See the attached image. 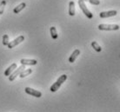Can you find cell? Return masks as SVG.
Masks as SVG:
<instances>
[{
	"instance_id": "7a4b0ae2",
	"label": "cell",
	"mask_w": 120,
	"mask_h": 112,
	"mask_svg": "<svg viewBox=\"0 0 120 112\" xmlns=\"http://www.w3.org/2000/svg\"><path fill=\"white\" fill-rule=\"evenodd\" d=\"M78 5H79V7H80V9L82 10V11L84 12V14L88 18L91 19V18H93L92 13H91V12L89 11V9L86 7V4H85L84 0H78Z\"/></svg>"
},
{
	"instance_id": "ba28073f",
	"label": "cell",
	"mask_w": 120,
	"mask_h": 112,
	"mask_svg": "<svg viewBox=\"0 0 120 112\" xmlns=\"http://www.w3.org/2000/svg\"><path fill=\"white\" fill-rule=\"evenodd\" d=\"M20 64L24 65H36L38 64V61L35 59H21Z\"/></svg>"
},
{
	"instance_id": "d6986e66",
	"label": "cell",
	"mask_w": 120,
	"mask_h": 112,
	"mask_svg": "<svg viewBox=\"0 0 120 112\" xmlns=\"http://www.w3.org/2000/svg\"><path fill=\"white\" fill-rule=\"evenodd\" d=\"M84 2H85V1H86V2H87V1H89V0H84Z\"/></svg>"
},
{
	"instance_id": "7c38bea8",
	"label": "cell",
	"mask_w": 120,
	"mask_h": 112,
	"mask_svg": "<svg viewBox=\"0 0 120 112\" xmlns=\"http://www.w3.org/2000/svg\"><path fill=\"white\" fill-rule=\"evenodd\" d=\"M31 73H32V70H31V69H24V70H23L21 72H20L19 77H20V78H24V77L27 76L28 75H30Z\"/></svg>"
},
{
	"instance_id": "ac0fdd59",
	"label": "cell",
	"mask_w": 120,
	"mask_h": 112,
	"mask_svg": "<svg viewBox=\"0 0 120 112\" xmlns=\"http://www.w3.org/2000/svg\"><path fill=\"white\" fill-rule=\"evenodd\" d=\"M88 2L90 4H94V5H98V4H100V1L99 0H89Z\"/></svg>"
},
{
	"instance_id": "4fadbf2b",
	"label": "cell",
	"mask_w": 120,
	"mask_h": 112,
	"mask_svg": "<svg viewBox=\"0 0 120 112\" xmlns=\"http://www.w3.org/2000/svg\"><path fill=\"white\" fill-rule=\"evenodd\" d=\"M25 6H26V4H25V3H21L20 4H18L15 9L13 10V12H14L15 14H18V13H19V12L21 11L22 10L25 8Z\"/></svg>"
},
{
	"instance_id": "6da1fadb",
	"label": "cell",
	"mask_w": 120,
	"mask_h": 112,
	"mask_svg": "<svg viewBox=\"0 0 120 112\" xmlns=\"http://www.w3.org/2000/svg\"><path fill=\"white\" fill-rule=\"evenodd\" d=\"M66 79H67V76H66V75H62V76H60L59 77H58V79L56 81V83H54L51 86V89H50V90H51V92H56V91L61 87V85L65 82Z\"/></svg>"
},
{
	"instance_id": "9c48e42d",
	"label": "cell",
	"mask_w": 120,
	"mask_h": 112,
	"mask_svg": "<svg viewBox=\"0 0 120 112\" xmlns=\"http://www.w3.org/2000/svg\"><path fill=\"white\" fill-rule=\"evenodd\" d=\"M79 54H80V51L79 50H75L74 51L72 52V54L71 55V57L69 58V62L70 63H74L75 62V60L77 59V58H78V56H79Z\"/></svg>"
},
{
	"instance_id": "2e32d148",
	"label": "cell",
	"mask_w": 120,
	"mask_h": 112,
	"mask_svg": "<svg viewBox=\"0 0 120 112\" xmlns=\"http://www.w3.org/2000/svg\"><path fill=\"white\" fill-rule=\"evenodd\" d=\"M6 5V1L5 0H3L1 3H0V15H2L4 11V8H5Z\"/></svg>"
},
{
	"instance_id": "e0dca14e",
	"label": "cell",
	"mask_w": 120,
	"mask_h": 112,
	"mask_svg": "<svg viewBox=\"0 0 120 112\" xmlns=\"http://www.w3.org/2000/svg\"><path fill=\"white\" fill-rule=\"evenodd\" d=\"M9 43V36L8 35H4L3 36V44L4 45L7 46V44Z\"/></svg>"
},
{
	"instance_id": "9a60e30c",
	"label": "cell",
	"mask_w": 120,
	"mask_h": 112,
	"mask_svg": "<svg viewBox=\"0 0 120 112\" xmlns=\"http://www.w3.org/2000/svg\"><path fill=\"white\" fill-rule=\"evenodd\" d=\"M91 46H92V48L94 49L97 52H100L101 51H102V48L100 47V45H99L96 41H93V42L91 43Z\"/></svg>"
},
{
	"instance_id": "30bf717a",
	"label": "cell",
	"mask_w": 120,
	"mask_h": 112,
	"mask_svg": "<svg viewBox=\"0 0 120 112\" xmlns=\"http://www.w3.org/2000/svg\"><path fill=\"white\" fill-rule=\"evenodd\" d=\"M16 69H17V64L14 63V64H12L11 65V66H10L9 68L4 71V76H9L10 75H11V73L16 70Z\"/></svg>"
},
{
	"instance_id": "5bb4252c",
	"label": "cell",
	"mask_w": 120,
	"mask_h": 112,
	"mask_svg": "<svg viewBox=\"0 0 120 112\" xmlns=\"http://www.w3.org/2000/svg\"><path fill=\"white\" fill-rule=\"evenodd\" d=\"M50 31H51V37L53 38V39H57V29H56V27H54V26H52V27H51V30H50Z\"/></svg>"
},
{
	"instance_id": "8fae6325",
	"label": "cell",
	"mask_w": 120,
	"mask_h": 112,
	"mask_svg": "<svg viewBox=\"0 0 120 112\" xmlns=\"http://www.w3.org/2000/svg\"><path fill=\"white\" fill-rule=\"evenodd\" d=\"M76 14V10H75V3L73 1H71L69 3V15L70 16H74Z\"/></svg>"
},
{
	"instance_id": "277c9868",
	"label": "cell",
	"mask_w": 120,
	"mask_h": 112,
	"mask_svg": "<svg viewBox=\"0 0 120 112\" xmlns=\"http://www.w3.org/2000/svg\"><path fill=\"white\" fill-rule=\"evenodd\" d=\"M25 69V65H24V64H22L20 67H18V68H17L9 76V80L11 81V82H12V81H14L16 79V77L18 76H19V74H20V72H21L22 70H24Z\"/></svg>"
},
{
	"instance_id": "8992f818",
	"label": "cell",
	"mask_w": 120,
	"mask_h": 112,
	"mask_svg": "<svg viewBox=\"0 0 120 112\" xmlns=\"http://www.w3.org/2000/svg\"><path fill=\"white\" fill-rule=\"evenodd\" d=\"M24 90H25V92H26L27 94L30 95V96H32V97H42V92L37 90H34V89H31V88H30V87H26V88L24 89Z\"/></svg>"
},
{
	"instance_id": "3957f363",
	"label": "cell",
	"mask_w": 120,
	"mask_h": 112,
	"mask_svg": "<svg viewBox=\"0 0 120 112\" xmlns=\"http://www.w3.org/2000/svg\"><path fill=\"white\" fill-rule=\"evenodd\" d=\"M98 30H119V25L117 24H101L98 25Z\"/></svg>"
},
{
	"instance_id": "5b68a950",
	"label": "cell",
	"mask_w": 120,
	"mask_h": 112,
	"mask_svg": "<svg viewBox=\"0 0 120 112\" xmlns=\"http://www.w3.org/2000/svg\"><path fill=\"white\" fill-rule=\"evenodd\" d=\"M24 40V36H18L16 39L13 40V41H11V42H9V43L7 44V47H8L9 49L14 48V47H15V46H17L18 44L21 43Z\"/></svg>"
},
{
	"instance_id": "52a82bcc",
	"label": "cell",
	"mask_w": 120,
	"mask_h": 112,
	"mask_svg": "<svg viewBox=\"0 0 120 112\" xmlns=\"http://www.w3.org/2000/svg\"><path fill=\"white\" fill-rule=\"evenodd\" d=\"M117 14V11H103L99 14V17L101 18H107L111 17H114Z\"/></svg>"
}]
</instances>
